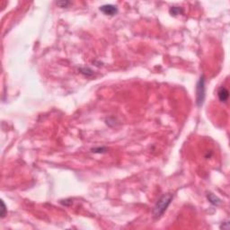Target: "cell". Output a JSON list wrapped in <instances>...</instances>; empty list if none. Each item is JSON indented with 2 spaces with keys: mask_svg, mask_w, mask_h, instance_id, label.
I'll return each instance as SVG.
<instances>
[{
  "mask_svg": "<svg viewBox=\"0 0 230 230\" xmlns=\"http://www.w3.org/2000/svg\"><path fill=\"white\" fill-rule=\"evenodd\" d=\"M57 5L60 7H68V6L70 5V2H69V1H60V2H57Z\"/></svg>",
  "mask_w": 230,
  "mask_h": 230,
  "instance_id": "7",
  "label": "cell"
},
{
  "mask_svg": "<svg viewBox=\"0 0 230 230\" xmlns=\"http://www.w3.org/2000/svg\"><path fill=\"white\" fill-rule=\"evenodd\" d=\"M220 228H223V229H228L229 228V222L228 221H226V222H223L220 226Z\"/></svg>",
  "mask_w": 230,
  "mask_h": 230,
  "instance_id": "9",
  "label": "cell"
},
{
  "mask_svg": "<svg viewBox=\"0 0 230 230\" xmlns=\"http://www.w3.org/2000/svg\"><path fill=\"white\" fill-rule=\"evenodd\" d=\"M205 99V78L204 76H202L199 82L197 83L196 87V103L198 106L203 104Z\"/></svg>",
  "mask_w": 230,
  "mask_h": 230,
  "instance_id": "2",
  "label": "cell"
},
{
  "mask_svg": "<svg viewBox=\"0 0 230 230\" xmlns=\"http://www.w3.org/2000/svg\"><path fill=\"white\" fill-rule=\"evenodd\" d=\"M170 14L172 15H174V16H175V15H180V14H183V9L181 8V7H172L171 8H170Z\"/></svg>",
  "mask_w": 230,
  "mask_h": 230,
  "instance_id": "6",
  "label": "cell"
},
{
  "mask_svg": "<svg viewBox=\"0 0 230 230\" xmlns=\"http://www.w3.org/2000/svg\"><path fill=\"white\" fill-rule=\"evenodd\" d=\"M173 198H174V195L171 193L164 194L162 197H160V199L156 202V203L154 207L153 215L156 218H160L167 210L168 206L170 205L171 202L173 201Z\"/></svg>",
  "mask_w": 230,
  "mask_h": 230,
  "instance_id": "1",
  "label": "cell"
},
{
  "mask_svg": "<svg viewBox=\"0 0 230 230\" xmlns=\"http://www.w3.org/2000/svg\"><path fill=\"white\" fill-rule=\"evenodd\" d=\"M1 204H2V213H1V218H4L5 215H6V206H5V203L3 201H1Z\"/></svg>",
  "mask_w": 230,
  "mask_h": 230,
  "instance_id": "8",
  "label": "cell"
},
{
  "mask_svg": "<svg viewBox=\"0 0 230 230\" xmlns=\"http://www.w3.org/2000/svg\"><path fill=\"white\" fill-rule=\"evenodd\" d=\"M207 198H208L209 202H210L211 204H213V205H218V204L220 203V200L218 198L216 195H214L213 193H210V192L208 193V194H207Z\"/></svg>",
  "mask_w": 230,
  "mask_h": 230,
  "instance_id": "5",
  "label": "cell"
},
{
  "mask_svg": "<svg viewBox=\"0 0 230 230\" xmlns=\"http://www.w3.org/2000/svg\"><path fill=\"white\" fill-rule=\"evenodd\" d=\"M218 97L220 102L222 103H226L227 100H228V97H229V92L228 90L224 87V86H221L218 88Z\"/></svg>",
  "mask_w": 230,
  "mask_h": 230,
  "instance_id": "4",
  "label": "cell"
},
{
  "mask_svg": "<svg viewBox=\"0 0 230 230\" xmlns=\"http://www.w3.org/2000/svg\"><path fill=\"white\" fill-rule=\"evenodd\" d=\"M100 11L103 12L106 15L113 16L118 13V7L116 6H113V5H111V4L104 5L100 7Z\"/></svg>",
  "mask_w": 230,
  "mask_h": 230,
  "instance_id": "3",
  "label": "cell"
}]
</instances>
